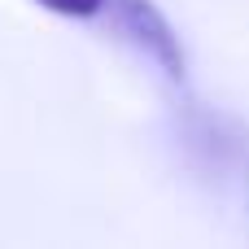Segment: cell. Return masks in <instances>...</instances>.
Segmentation results:
<instances>
[{"label":"cell","mask_w":249,"mask_h":249,"mask_svg":"<svg viewBox=\"0 0 249 249\" xmlns=\"http://www.w3.org/2000/svg\"><path fill=\"white\" fill-rule=\"evenodd\" d=\"M175 136H179V153H184L188 171L201 184H210L214 193L241 201L249 210V127L245 123L228 109L184 101L175 114Z\"/></svg>","instance_id":"obj_1"},{"label":"cell","mask_w":249,"mask_h":249,"mask_svg":"<svg viewBox=\"0 0 249 249\" xmlns=\"http://www.w3.org/2000/svg\"><path fill=\"white\" fill-rule=\"evenodd\" d=\"M105 13H109L114 31H118L140 57H149L171 83H184V74H188L184 39H179V31L171 26V18H166L153 0H105Z\"/></svg>","instance_id":"obj_2"},{"label":"cell","mask_w":249,"mask_h":249,"mask_svg":"<svg viewBox=\"0 0 249 249\" xmlns=\"http://www.w3.org/2000/svg\"><path fill=\"white\" fill-rule=\"evenodd\" d=\"M35 4L48 9V13H57V18H79V22L105 13V0H35Z\"/></svg>","instance_id":"obj_3"}]
</instances>
